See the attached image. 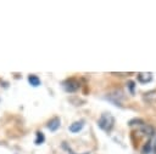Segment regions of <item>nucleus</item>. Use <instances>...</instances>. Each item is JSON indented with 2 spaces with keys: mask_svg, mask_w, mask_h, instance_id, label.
<instances>
[{
  "mask_svg": "<svg viewBox=\"0 0 156 154\" xmlns=\"http://www.w3.org/2000/svg\"><path fill=\"white\" fill-rule=\"evenodd\" d=\"M113 125H115V118H113L110 113H104V114H101V116H100L99 120H98V126H99L101 130L106 131V132H110V131L112 130Z\"/></svg>",
  "mask_w": 156,
  "mask_h": 154,
  "instance_id": "nucleus-1",
  "label": "nucleus"
},
{
  "mask_svg": "<svg viewBox=\"0 0 156 154\" xmlns=\"http://www.w3.org/2000/svg\"><path fill=\"white\" fill-rule=\"evenodd\" d=\"M62 87L66 92H76L80 87V82L77 78H68L62 81Z\"/></svg>",
  "mask_w": 156,
  "mask_h": 154,
  "instance_id": "nucleus-2",
  "label": "nucleus"
},
{
  "mask_svg": "<svg viewBox=\"0 0 156 154\" xmlns=\"http://www.w3.org/2000/svg\"><path fill=\"white\" fill-rule=\"evenodd\" d=\"M136 76H138V81L140 84H147L152 80V73H150V72H140V73H138Z\"/></svg>",
  "mask_w": 156,
  "mask_h": 154,
  "instance_id": "nucleus-3",
  "label": "nucleus"
},
{
  "mask_svg": "<svg viewBox=\"0 0 156 154\" xmlns=\"http://www.w3.org/2000/svg\"><path fill=\"white\" fill-rule=\"evenodd\" d=\"M60 125H61V120H60V118H57V116H55V118H52L49 122H48V129L50 130V131H56L58 127H60Z\"/></svg>",
  "mask_w": 156,
  "mask_h": 154,
  "instance_id": "nucleus-4",
  "label": "nucleus"
},
{
  "mask_svg": "<svg viewBox=\"0 0 156 154\" xmlns=\"http://www.w3.org/2000/svg\"><path fill=\"white\" fill-rule=\"evenodd\" d=\"M83 126H84V120H79V121H74L73 124H71L68 130L73 133H77L83 129Z\"/></svg>",
  "mask_w": 156,
  "mask_h": 154,
  "instance_id": "nucleus-5",
  "label": "nucleus"
},
{
  "mask_svg": "<svg viewBox=\"0 0 156 154\" xmlns=\"http://www.w3.org/2000/svg\"><path fill=\"white\" fill-rule=\"evenodd\" d=\"M28 82H29L32 86L37 87V86H39V85H40V79H39L37 75L30 74V75H28Z\"/></svg>",
  "mask_w": 156,
  "mask_h": 154,
  "instance_id": "nucleus-6",
  "label": "nucleus"
},
{
  "mask_svg": "<svg viewBox=\"0 0 156 154\" xmlns=\"http://www.w3.org/2000/svg\"><path fill=\"white\" fill-rule=\"evenodd\" d=\"M44 141H45V136H44V133H43L41 131H37V138H35L34 143L39 146V144L44 143Z\"/></svg>",
  "mask_w": 156,
  "mask_h": 154,
  "instance_id": "nucleus-7",
  "label": "nucleus"
},
{
  "mask_svg": "<svg viewBox=\"0 0 156 154\" xmlns=\"http://www.w3.org/2000/svg\"><path fill=\"white\" fill-rule=\"evenodd\" d=\"M128 125H129V126H134V125H138V126H143V125H144V121H143L141 119H138V118H135V119H132V120H129Z\"/></svg>",
  "mask_w": 156,
  "mask_h": 154,
  "instance_id": "nucleus-8",
  "label": "nucleus"
},
{
  "mask_svg": "<svg viewBox=\"0 0 156 154\" xmlns=\"http://www.w3.org/2000/svg\"><path fill=\"white\" fill-rule=\"evenodd\" d=\"M150 150H151V142H150V141H147V142L144 144V147H143L141 152H143V154H149V153H150Z\"/></svg>",
  "mask_w": 156,
  "mask_h": 154,
  "instance_id": "nucleus-9",
  "label": "nucleus"
},
{
  "mask_svg": "<svg viewBox=\"0 0 156 154\" xmlns=\"http://www.w3.org/2000/svg\"><path fill=\"white\" fill-rule=\"evenodd\" d=\"M127 87L129 89V91H130V93H132V95H134V89H135V82H134L133 80H129V81L127 82Z\"/></svg>",
  "mask_w": 156,
  "mask_h": 154,
  "instance_id": "nucleus-10",
  "label": "nucleus"
},
{
  "mask_svg": "<svg viewBox=\"0 0 156 154\" xmlns=\"http://www.w3.org/2000/svg\"><path fill=\"white\" fill-rule=\"evenodd\" d=\"M113 75H121V76H123V75H128V73H112Z\"/></svg>",
  "mask_w": 156,
  "mask_h": 154,
  "instance_id": "nucleus-11",
  "label": "nucleus"
},
{
  "mask_svg": "<svg viewBox=\"0 0 156 154\" xmlns=\"http://www.w3.org/2000/svg\"><path fill=\"white\" fill-rule=\"evenodd\" d=\"M154 150L156 152V138H155V142H154Z\"/></svg>",
  "mask_w": 156,
  "mask_h": 154,
  "instance_id": "nucleus-12",
  "label": "nucleus"
},
{
  "mask_svg": "<svg viewBox=\"0 0 156 154\" xmlns=\"http://www.w3.org/2000/svg\"><path fill=\"white\" fill-rule=\"evenodd\" d=\"M72 154H73V153H72ZM84 154H89V153H84Z\"/></svg>",
  "mask_w": 156,
  "mask_h": 154,
  "instance_id": "nucleus-13",
  "label": "nucleus"
}]
</instances>
